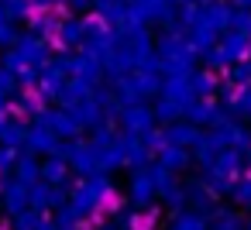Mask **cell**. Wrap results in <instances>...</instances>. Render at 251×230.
<instances>
[{
	"label": "cell",
	"instance_id": "6da1fadb",
	"mask_svg": "<svg viewBox=\"0 0 251 230\" xmlns=\"http://www.w3.org/2000/svg\"><path fill=\"white\" fill-rule=\"evenodd\" d=\"M186 161H189V158H186V148H165V151H162V168H169V172H172V168H182Z\"/></svg>",
	"mask_w": 251,
	"mask_h": 230
},
{
	"label": "cell",
	"instance_id": "7a4b0ae2",
	"mask_svg": "<svg viewBox=\"0 0 251 230\" xmlns=\"http://www.w3.org/2000/svg\"><path fill=\"white\" fill-rule=\"evenodd\" d=\"M172 230H206V223H203V216H196V213H179V216L172 220Z\"/></svg>",
	"mask_w": 251,
	"mask_h": 230
},
{
	"label": "cell",
	"instance_id": "3957f363",
	"mask_svg": "<svg viewBox=\"0 0 251 230\" xmlns=\"http://www.w3.org/2000/svg\"><path fill=\"white\" fill-rule=\"evenodd\" d=\"M45 179H52L55 185H62V179H66V161L62 158H52V161H45Z\"/></svg>",
	"mask_w": 251,
	"mask_h": 230
},
{
	"label": "cell",
	"instance_id": "277c9868",
	"mask_svg": "<svg viewBox=\"0 0 251 230\" xmlns=\"http://www.w3.org/2000/svg\"><path fill=\"white\" fill-rule=\"evenodd\" d=\"M237 199L251 206V179H248V182H237Z\"/></svg>",
	"mask_w": 251,
	"mask_h": 230
}]
</instances>
